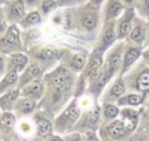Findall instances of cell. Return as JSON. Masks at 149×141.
<instances>
[{
  "instance_id": "obj_2",
  "label": "cell",
  "mask_w": 149,
  "mask_h": 141,
  "mask_svg": "<svg viewBox=\"0 0 149 141\" xmlns=\"http://www.w3.org/2000/svg\"><path fill=\"white\" fill-rule=\"evenodd\" d=\"M100 24L99 8L91 5L73 9L68 17V28L80 35H93Z\"/></svg>"
},
{
  "instance_id": "obj_28",
  "label": "cell",
  "mask_w": 149,
  "mask_h": 141,
  "mask_svg": "<svg viewBox=\"0 0 149 141\" xmlns=\"http://www.w3.org/2000/svg\"><path fill=\"white\" fill-rule=\"evenodd\" d=\"M101 105V120L108 122L116 119L120 114V107L115 103H102Z\"/></svg>"
},
{
  "instance_id": "obj_27",
  "label": "cell",
  "mask_w": 149,
  "mask_h": 141,
  "mask_svg": "<svg viewBox=\"0 0 149 141\" xmlns=\"http://www.w3.org/2000/svg\"><path fill=\"white\" fill-rule=\"evenodd\" d=\"M19 84V72L16 71H7L3 77L0 78V94L5 93L6 91L17 87Z\"/></svg>"
},
{
  "instance_id": "obj_11",
  "label": "cell",
  "mask_w": 149,
  "mask_h": 141,
  "mask_svg": "<svg viewBox=\"0 0 149 141\" xmlns=\"http://www.w3.org/2000/svg\"><path fill=\"white\" fill-rule=\"evenodd\" d=\"M123 47H125V40L116 41L104 55V66L108 71H111L114 76H118L121 69Z\"/></svg>"
},
{
  "instance_id": "obj_5",
  "label": "cell",
  "mask_w": 149,
  "mask_h": 141,
  "mask_svg": "<svg viewBox=\"0 0 149 141\" xmlns=\"http://www.w3.org/2000/svg\"><path fill=\"white\" fill-rule=\"evenodd\" d=\"M98 134L101 141H135V133L125 125L120 117L108 122H101Z\"/></svg>"
},
{
  "instance_id": "obj_38",
  "label": "cell",
  "mask_w": 149,
  "mask_h": 141,
  "mask_svg": "<svg viewBox=\"0 0 149 141\" xmlns=\"http://www.w3.org/2000/svg\"><path fill=\"white\" fill-rule=\"evenodd\" d=\"M84 138H85V141H101L98 132H94V131L86 132L84 134Z\"/></svg>"
},
{
  "instance_id": "obj_42",
  "label": "cell",
  "mask_w": 149,
  "mask_h": 141,
  "mask_svg": "<svg viewBox=\"0 0 149 141\" xmlns=\"http://www.w3.org/2000/svg\"><path fill=\"white\" fill-rule=\"evenodd\" d=\"M24 1H26L24 3H26L28 7H33V6H36L40 0H24Z\"/></svg>"
},
{
  "instance_id": "obj_7",
  "label": "cell",
  "mask_w": 149,
  "mask_h": 141,
  "mask_svg": "<svg viewBox=\"0 0 149 141\" xmlns=\"http://www.w3.org/2000/svg\"><path fill=\"white\" fill-rule=\"evenodd\" d=\"M115 76L108 71L104 64L102 66L97 70L95 72H93L88 78H87V87H86V92L85 96H87L88 98H91L94 103H99L100 96L102 93V91L105 90V87L107 86V84L114 78Z\"/></svg>"
},
{
  "instance_id": "obj_31",
  "label": "cell",
  "mask_w": 149,
  "mask_h": 141,
  "mask_svg": "<svg viewBox=\"0 0 149 141\" xmlns=\"http://www.w3.org/2000/svg\"><path fill=\"white\" fill-rule=\"evenodd\" d=\"M136 10L139 16L149 20V0H139L136 5Z\"/></svg>"
},
{
  "instance_id": "obj_37",
  "label": "cell",
  "mask_w": 149,
  "mask_h": 141,
  "mask_svg": "<svg viewBox=\"0 0 149 141\" xmlns=\"http://www.w3.org/2000/svg\"><path fill=\"white\" fill-rule=\"evenodd\" d=\"M7 20H6V16L2 12V9L0 8V37L5 34V31L7 30Z\"/></svg>"
},
{
  "instance_id": "obj_24",
  "label": "cell",
  "mask_w": 149,
  "mask_h": 141,
  "mask_svg": "<svg viewBox=\"0 0 149 141\" xmlns=\"http://www.w3.org/2000/svg\"><path fill=\"white\" fill-rule=\"evenodd\" d=\"M123 12V2L121 0H107L102 10V23L116 20Z\"/></svg>"
},
{
  "instance_id": "obj_26",
  "label": "cell",
  "mask_w": 149,
  "mask_h": 141,
  "mask_svg": "<svg viewBox=\"0 0 149 141\" xmlns=\"http://www.w3.org/2000/svg\"><path fill=\"white\" fill-rule=\"evenodd\" d=\"M146 101V98L142 94L135 92H126L122 97L116 100L119 107H141Z\"/></svg>"
},
{
  "instance_id": "obj_23",
  "label": "cell",
  "mask_w": 149,
  "mask_h": 141,
  "mask_svg": "<svg viewBox=\"0 0 149 141\" xmlns=\"http://www.w3.org/2000/svg\"><path fill=\"white\" fill-rule=\"evenodd\" d=\"M26 3L23 2V0H14L9 7L7 8V12L5 14L6 20L9 23H16L20 22L23 16L26 15Z\"/></svg>"
},
{
  "instance_id": "obj_13",
  "label": "cell",
  "mask_w": 149,
  "mask_h": 141,
  "mask_svg": "<svg viewBox=\"0 0 149 141\" xmlns=\"http://www.w3.org/2000/svg\"><path fill=\"white\" fill-rule=\"evenodd\" d=\"M49 70H50V68L47 66L45 64L30 58V61H29L28 65L26 66V69L19 75V84H17V87L21 89L22 86H24L29 82H33L35 79H42L44 77V75Z\"/></svg>"
},
{
  "instance_id": "obj_8",
  "label": "cell",
  "mask_w": 149,
  "mask_h": 141,
  "mask_svg": "<svg viewBox=\"0 0 149 141\" xmlns=\"http://www.w3.org/2000/svg\"><path fill=\"white\" fill-rule=\"evenodd\" d=\"M63 54H64L63 50H59L52 45H43V47L36 45L27 50V55L29 56V58L45 64L47 66L50 68V70L55 68L57 64H59Z\"/></svg>"
},
{
  "instance_id": "obj_30",
  "label": "cell",
  "mask_w": 149,
  "mask_h": 141,
  "mask_svg": "<svg viewBox=\"0 0 149 141\" xmlns=\"http://www.w3.org/2000/svg\"><path fill=\"white\" fill-rule=\"evenodd\" d=\"M140 124L139 126H148L149 125V96L146 99L144 104L140 107Z\"/></svg>"
},
{
  "instance_id": "obj_34",
  "label": "cell",
  "mask_w": 149,
  "mask_h": 141,
  "mask_svg": "<svg viewBox=\"0 0 149 141\" xmlns=\"http://www.w3.org/2000/svg\"><path fill=\"white\" fill-rule=\"evenodd\" d=\"M57 6V1L55 0H43V2L41 3V10L44 14H49L52 10H55Z\"/></svg>"
},
{
  "instance_id": "obj_40",
  "label": "cell",
  "mask_w": 149,
  "mask_h": 141,
  "mask_svg": "<svg viewBox=\"0 0 149 141\" xmlns=\"http://www.w3.org/2000/svg\"><path fill=\"white\" fill-rule=\"evenodd\" d=\"M141 58L149 65V47L148 48H143L142 50V55H141Z\"/></svg>"
},
{
  "instance_id": "obj_12",
  "label": "cell",
  "mask_w": 149,
  "mask_h": 141,
  "mask_svg": "<svg viewBox=\"0 0 149 141\" xmlns=\"http://www.w3.org/2000/svg\"><path fill=\"white\" fill-rule=\"evenodd\" d=\"M0 138L12 141H23L17 132V118L13 112H1L0 114Z\"/></svg>"
},
{
  "instance_id": "obj_14",
  "label": "cell",
  "mask_w": 149,
  "mask_h": 141,
  "mask_svg": "<svg viewBox=\"0 0 149 141\" xmlns=\"http://www.w3.org/2000/svg\"><path fill=\"white\" fill-rule=\"evenodd\" d=\"M127 92L126 90V84H125V79L122 76L118 75L115 76L105 87V90L102 91L99 103H116V100L122 97L125 93Z\"/></svg>"
},
{
  "instance_id": "obj_47",
  "label": "cell",
  "mask_w": 149,
  "mask_h": 141,
  "mask_svg": "<svg viewBox=\"0 0 149 141\" xmlns=\"http://www.w3.org/2000/svg\"><path fill=\"white\" fill-rule=\"evenodd\" d=\"M79 1H85V0H79Z\"/></svg>"
},
{
  "instance_id": "obj_1",
  "label": "cell",
  "mask_w": 149,
  "mask_h": 141,
  "mask_svg": "<svg viewBox=\"0 0 149 141\" xmlns=\"http://www.w3.org/2000/svg\"><path fill=\"white\" fill-rule=\"evenodd\" d=\"M78 73L62 64H57L49 70L43 77L45 90L38 101V110L54 119L73 98Z\"/></svg>"
},
{
  "instance_id": "obj_3",
  "label": "cell",
  "mask_w": 149,
  "mask_h": 141,
  "mask_svg": "<svg viewBox=\"0 0 149 141\" xmlns=\"http://www.w3.org/2000/svg\"><path fill=\"white\" fill-rule=\"evenodd\" d=\"M127 92L142 94L146 99L149 96V65L140 58L123 76Z\"/></svg>"
},
{
  "instance_id": "obj_25",
  "label": "cell",
  "mask_w": 149,
  "mask_h": 141,
  "mask_svg": "<svg viewBox=\"0 0 149 141\" xmlns=\"http://www.w3.org/2000/svg\"><path fill=\"white\" fill-rule=\"evenodd\" d=\"M20 98V89L14 87L0 94V110L2 112H12L17 99Z\"/></svg>"
},
{
  "instance_id": "obj_49",
  "label": "cell",
  "mask_w": 149,
  "mask_h": 141,
  "mask_svg": "<svg viewBox=\"0 0 149 141\" xmlns=\"http://www.w3.org/2000/svg\"><path fill=\"white\" fill-rule=\"evenodd\" d=\"M0 140H1V138H0Z\"/></svg>"
},
{
  "instance_id": "obj_32",
  "label": "cell",
  "mask_w": 149,
  "mask_h": 141,
  "mask_svg": "<svg viewBox=\"0 0 149 141\" xmlns=\"http://www.w3.org/2000/svg\"><path fill=\"white\" fill-rule=\"evenodd\" d=\"M135 141H149V125L137 127L135 132Z\"/></svg>"
},
{
  "instance_id": "obj_10",
  "label": "cell",
  "mask_w": 149,
  "mask_h": 141,
  "mask_svg": "<svg viewBox=\"0 0 149 141\" xmlns=\"http://www.w3.org/2000/svg\"><path fill=\"white\" fill-rule=\"evenodd\" d=\"M116 41L118 38H116V31H115V20L104 22L102 29L93 45L92 51L105 54Z\"/></svg>"
},
{
  "instance_id": "obj_46",
  "label": "cell",
  "mask_w": 149,
  "mask_h": 141,
  "mask_svg": "<svg viewBox=\"0 0 149 141\" xmlns=\"http://www.w3.org/2000/svg\"><path fill=\"white\" fill-rule=\"evenodd\" d=\"M2 1H3V0H0V3H1V2H2Z\"/></svg>"
},
{
  "instance_id": "obj_4",
  "label": "cell",
  "mask_w": 149,
  "mask_h": 141,
  "mask_svg": "<svg viewBox=\"0 0 149 141\" xmlns=\"http://www.w3.org/2000/svg\"><path fill=\"white\" fill-rule=\"evenodd\" d=\"M81 113V107L79 104V98L73 97L71 101L52 119L54 133L57 135H63L69 133L74 127Z\"/></svg>"
},
{
  "instance_id": "obj_39",
  "label": "cell",
  "mask_w": 149,
  "mask_h": 141,
  "mask_svg": "<svg viewBox=\"0 0 149 141\" xmlns=\"http://www.w3.org/2000/svg\"><path fill=\"white\" fill-rule=\"evenodd\" d=\"M77 2V0H58L57 1V5L59 7H63V6H71V5H74Z\"/></svg>"
},
{
  "instance_id": "obj_15",
  "label": "cell",
  "mask_w": 149,
  "mask_h": 141,
  "mask_svg": "<svg viewBox=\"0 0 149 141\" xmlns=\"http://www.w3.org/2000/svg\"><path fill=\"white\" fill-rule=\"evenodd\" d=\"M30 118L34 122V134L30 138H48L55 134L52 119L43 111L37 108V111H35Z\"/></svg>"
},
{
  "instance_id": "obj_18",
  "label": "cell",
  "mask_w": 149,
  "mask_h": 141,
  "mask_svg": "<svg viewBox=\"0 0 149 141\" xmlns=\"http://www.w3.org/2000/svg\"><path fill=\"white\" fill-rule=\"evenodd\" d=\"M135 16V10L133 8H127L125 12L121 13L119 19L115 20V31L118 41H123L127 38L132 30L133 20Z\"/></svg>"
},
{
  "instance_id": "obj_9",
  "label": "cell",
  "mask_w": 149,
  "mask_h": 141,
  "mask_svg": "<svg viewBox=\"0 0 149 141\" xmlns=\"http://www.w3.org/2000/svg\"><path fill=\"white\" fill-rule=\"evenodd\" d=\"M24 51L23 43L21 42L20 30L15 23L10 24L5 34L0 37V54L9 55L13 52Z\"/></svg>"
},
{
  "instance_id": "obj_41",
  "label": "cell",
  "mask_w": 149,
  "mask_h": 141,
  "mask_svg": "<svg viewBox=\"0 0 149 141\" xmlns=\"http://www.w3.org/2000/svg\"><path fill=\"white\" fill-rule=\"evenodd\" d=\"M102 2H104V0H90L88 1V5H91L94 8H99Z\"/></svg>"
},
{
  "instance_id": "obj_19",
  "label": "cell",
  "mask_w": 149,
  "mask_h": 141,
  "mask_svg": "<svg viewBox=\"0 0 149 141\" xmlns=\"http://www.w3.org/2000/svg\"><path fill=\"white\" fill-rule=\"evenodd\" d=\"M86 61H87V57L80 52H73V51H64L61 61H59V64H62L63 66H65L66 69L71 70L72 72H76V73H80L81 70L84 69L85 64H86Z\"/></svg>"
},
{
  "instance_id": "obj_22",
  "label": "cell",
  "mask_w": 149,
  "mask_h": 141,
  "mask_svg": "<svg viewBox=\"0 0 149 141\" xmlns=\"http://www.w3.org/2000/svg\"><path fill=\"white\" fill-rule=\"evenodd\" d=\"M30 58L27 54H24L23 51L21 52H13L7 55V71H16L19 72V75L26 69V66L28 65Z\"/></svg>"
},
{
  "instance_id": "obj_20",
  "label": "cell",
  "mask_w": 149,
  "mask_h": 141,
  "mask_svg": "<svg viewBox=\"0 0 149 141\" xmlns=\"http://www.w3.org/2000/svg\"><path fill=\"white\" fill-rule=\"evenodd\" d=\"M37 108H38V101L20 96L12 112L15 114L17 119H21V118L31 117L35 113V111H37Z\"/></svg>"
},
{
  "instance_id": "obj_21",
  "label": "cell",
  "mask_w": 149,
  "mask_h": 141,
  "mask_svg": "<svg viewBox=\"0 0 149 141\" xmlns=\"http://www.w3.org/2000/svg\"><path fill=\"white\" fill-rule=\"evenodd\" d=\"M44 90H45V85H44L43 78L35 79L33 82H29L28 84H26L24 86L20 89V96L40 101L44 94Z\"/></svg>"
},
{
  "instance_id": "obj_43",
  "label": "cell",
  "mask_w": 149,
  "mask_h": 141,
  "mask_svg": "<svg viewBox=\"0 0 149 141\" xmlns=\"http://www.w3.org/2000/svg\"><path fill=\"white\" fill-rule=\"evenodd\" d=\"M149 47V20H148V33H147V40L143 44V48H148Z\"/></svg>"
},
{
  "instance_id": "obj_33",
  "label": "cell",
  "mask_w": 149,
  "mask_h": 141,
  "mask_svg": "<svg viewBox=\"0 0 149 141\" xmlns=\"http://www.w3.org/2000/svg\"><path fill=\"white\" fill-rule=\"evenodd\" d=\"M61 136H62V141H85L84 134L80 132H74V131L65 133Z\"/></svg>"
},
{
  "instance_id": "obj_16",
  "label": "cell",
  "mask_w": 149,
  "mask_h": 141,
  "mask_svg": "<svg viewBox=\"0 0 149 141\" xmlns=\"http://www.w3.org/2000/svg\"><path fill=\"white\" fill-rule=\"evenodd\" d=\"M143 47L137 45L134 43H129L125 41V47H123V55H122V63H121V69L119 75L123 76L140 58L142 55Z\"/></svg>"
},
{
  "instance_id": "obj_45",
  "label": "cell",
  "mask_w": 149,
  "mask_h": 141,
  "mask_svg": "<svg viewBox=\"0 0 149 141\" xmlns=\"http://www.w3.org/2000/svg\"><path fill=\"white\" fill-rule=\"evenodd\" d=\"M0 141H12V140H9V139H1Z\"/></svg>"
},
{
  "instance_id": "obj_48",
  "label": "cell",
  "mask_w": 149,
  "mask_h": 141,
  "mask_svg": "<svg viewBox=\"0 0 149 141\" xmlns=\"http://www.w3.org/2000/svg\"><path fill=\"white\" fill-rule=\"evenodd\" d=\"M1 112H2V111H1V110H0V114H1Z\"/></svg>"
},
{
  "instance_id": "obj_6",
  "label": "cell",
  "mask_w": 149,
  "mask_h": 141,
  "mask_svg": "<svg viewBox=\"0 0 149 141\" xmlns=\"http://www.w3.org/2000/svg\"><path fill=\"white\" fill-rule=\"evenodd\" d=\"M101 105L100 103L92 104L90 107H86L85 110H81L80 117L78 121L76 122L72 131L80 132L85 134L86 132L94 131L98 132L100 125H101Z\"/></svg>"
},
{
  "instance_id": "obj_35",
  "label": "cell",
  "mask_w": 149,
  "mask_h": 141,
  "mask_svg": "<svg viewBox=\"0 0 149 141\" xmlns=\"http://www.w3.org/2000/svg\"><path fill=\"white\" fill-rule=\"evenodd\" d=\"M23 141H62V136L57 134H52L51 136L48 138H29Z\"/></svg>"
},
{
  "instance_id": "obj_44",
  "label": "cell",
  "mask_w": 149,
  "mask_h": 141,
  "mask_svg": "<svg viewBox=\"0 0 149 141\" xmlns=\"http://www.w3.org/2000/svg\"><path fill=\"white\" fill-rule=\"evenodd\" d=\"M123 3H132L133 1H135V0H121Z\"/></svg>"
},
{
  "instance_id": "obj_29",
  "label": "cell",
  "mask_w": 149,
  "mask_h": 141,
  "mask_svg": "<svg viewBox=\"0 0 149 141\" xmlns=\"http://www.w3.org/2000/svg\"><path fill=\"white\" fill-rule=\"evenodd\" d=\"M42 17H41V14L40 12L37 10H31L29 12L28 14H26L23 16V19L19 22L20 23V27L23 28V29H28V28H31L36 24H38L41 22Z\"/></svg>"
},
{
  "instance_id": "obj_36",
  "label": "cell",
  "mask_w": 149,
  "mask_h": 141,
  "mask_svg": "<svg viewBox=\"0 0 149 141\" xmlns=\"http://www.w3.org/2000/svg\"><path fill=\"white\" fill-rule=\"evenodd\" d=\"M7 55L0 54V78L5 76V73L7 72Z\"/></svg>"
},
{
  "instance_id": "obj_17",
  "label": "cell",
  "mask_w": 149,
  "mask_h": 141,
  "mask_svg": "<svg viewBox=\"0 0 149 141\" xmlns=\"http://www.w3.org/2000/svg\"><path fill=\"white\" fill-rule=\"evenodd\" d=\"M147 33H148V20L141 16H135L133 20L132 30L125 41L143 47L147 40Z\"/></svg>"
}]
</instances>
